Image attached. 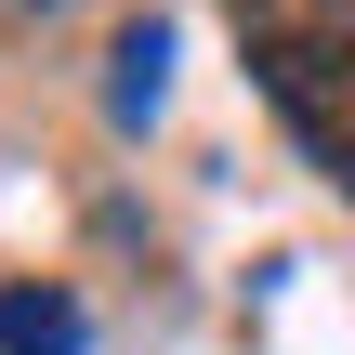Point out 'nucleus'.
<instances>
[{
	"label": "nucleus",
	"instance_id": "3",
	"mask_svg": "<svg viewBox=\"0 0 355 355\" xmlns=\"http://www.w3.org/2000/svg\"><path fill=\"white\" fill-rule=\"evenodd\" d=\"M105 66H119V79H105V119H119V132H145V119H158V92H171V26H158V13H145V26H119V53H105Z\"/></svg>",
	"mask_w": 355,
	"mask_h": 355
},
{
	"label": "nucleus",
	"instance_id": "1",
	"mask_svg": "<svg viewBox=\"0 0 355 355\" xmlns=\"http://www.w3.org/2000/svg\"><path fill=\"white\" fill-rule=\"evenodd\" d=\"M237 53L316 184L355 198V0H237Z\"/></svg>",
	"mask_w": 355,
	"mask_h": 355
},
{
	"label": "nucleus",
	"instance_id": "2",
	"mask_svg": "<svg viewBox=\"0 0 355 355\" xmlns=\"http://www.w3.org/2000/svg\"><path fill=\"white\" fill-rule=\"evenodd\" d=\"M0 355H92L79 290H53V277H13V290H0Z\"/></svg>",
	"mask_w": 355,
	"mask_h": 355
}]
</instances>
